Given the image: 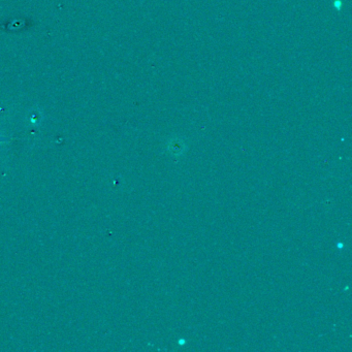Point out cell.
I'll return each instance as SVG.
<instances>
[{
	"label": "cell",
	"mask_w": 352,
	"mask_h": 352,
	"mask_svg": "<svg viewBox=\"0 0 352 352\" xmlns=\"http://www.w3.org/2000/svg\"><path fill=\"white\" fill-rule=\"evenodd\" d=\"M169 151L173 155H180L185 151V144L181 139H173L169 145Z\"/></svg>",
	"instance_id": "obj_1"
},
{
	"label": "cell",
	"mask_w": 352,
	"mask_h": 352,
	"mask_svg": "<svg viewBox=\"0 0 352 352\" xmlns=\"http://www.w3.org/2000/svg\"><path fill=\"white\" fill-rule=\"evenodd\" d=\"M4 140H7V138H4L3 136H0V143L4 142Z\"/></svg>",
	"instance_id": "obj_2"
}]
</instances>
